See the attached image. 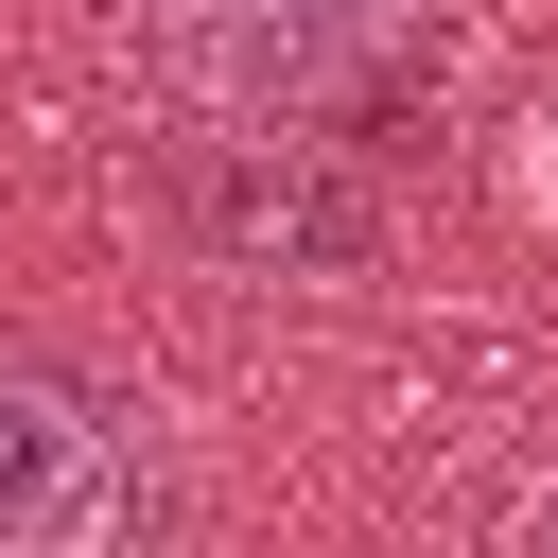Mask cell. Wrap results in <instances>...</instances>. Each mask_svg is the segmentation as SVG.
<instances>
[{"label": "cell", "instance_id": "6da1fadb", "mask_svg": "<svg viewBox=\"0 0 558 558\" xmlns=\"http://www.w3.org/2000/svg\"><path fill=\"white\" fill-rule=\"evenodd\" d=\"M157 523V453L87 366L0 349V558H105Z\"/></svg>", "mask_w": 558, "mask_h": 558}, {"label": "cell", "instance_id": "7a4b0ae2", "mask_svg": "<svg viewBox=\"0 0 558 558\" xmlns=\"http://www.w3.org/2000/svg\"><path fill=\"white\" fill-rule=\"evenodd\" d=\"M418 17H436V0H140L157 70H174V87H209V105H244V122L349 105L366 70H401V52H418Z\"/></svg>", "mask_w": 558, "mask_h": 558}, {"label": "cell", "instance_id": "3957f363", "mask_svg": "<svg viewBox=\"0 0 558 558\" xmlns=\"http://www.w3.org/2000/svg\"><path fill=\"white\" fill-rule=\"evenodd\" d=\"M523 209H541V227H558V105H541V122H523Z\"/></svg>", "mask_w": 558, "mask_h": 558}, {"label": "cell", "instance_id": "277c9868", "mask_svg": "<svg viewBox=\"0 0 558 558\" xmlns=\"http://www.w3.org/2000/svg\"><path fill=\"white\" fill-rule=\"evenodd\" d=\"M523 541H541V558H558V471H541V488H523Z\"/></svg>", "mask_w": 558, "mask_h": 558}]
</instances>
